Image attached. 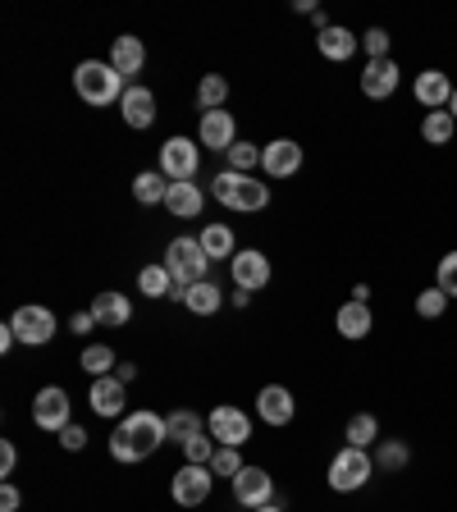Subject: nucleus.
Instances as JSON below:
<instances>
[{
	"instance_id": "1",
	"label": "nucleus",
	"mask_w": 457,
	"mask_h": 512,
	"mask_svg": "<svg viewBox=\"0 0 457 512\" xmlns=\"http://www.w3.org/2000/svg\"><path fill=\"white\" fill-rule=\"evenodd\" d=\"M170 439V430H165V416L156 412H133L119 421V430L110 435V453H115L119 462H142L151 458L160 444Z\"/></svg>"
},
{
	"instance_id": "2",
	"label": "nucleus",
	"mask_w": 457,
	"mask_h": 512,
	"mask_svg": "<svg viewBox=\"0 0 457 512\" xmlns=\"http://www.w3.org/2000/svg\"><path fill=\"white\" fill-rule=\"evenodd\" d=\"M128 78L119 74L115 64H101V60H83L74 69V87H78V96H83L87 106H110V101H124V92H128Z\"/></svg>"
},
{
	"instance_id": "3",
	"label": "nucleus",
	"mask_w": 457,
	"mask_h": 512,
	"mask_svg": "<svg viewBox=\"0 0 457 512\" xmlns=\"http://www.w3.org/2000/svg\"><path fill=\"white\" fill-rule=\"evenodd\" d=\"M211 192H215V202L234 206V211H261V206H270V188H266V183L252 179V174H238V170L215 174Z\"/></svg>"
},
{
	"instance_id": "4",
	"label": "nucleus",
	"mask_w": 457,
	"mask_h": 512,
	"mask_svg": "<svg viewBox=\"0 0 457 512\" xmlns=\"http://www.w3.org/2000/svg\"><path fill=\"white\" fill-rule=\"evenodd\" d=\"M160 266L170 270L174 288H188V284H202V279H206V270H211V256L202 252V243H197V238H174Z\"/></svg>"
},
{
	"instance_id": "5",
	"label": "nucleus",
	"mask_w": 457,
	"mask_h": 512,
	"mask_svg": "<svg viewBox=\"0 0 457 512\" xmlns=\"http://www.w3.org/2000/svg\"><path fill=\"white\" fill-rule=\"evenodd\" d=\"M375 476V458L366 453V448H339L334 453V462H330V490H339V494H357L366 485V480Z\"/></svg>"
},
{
	"instance_id": "6",
	"label": "nucleus",
	"mask_w": 457,
	"mask_h": 512,
	"mask_svg": "<svg viewBox=\"0 0 457 512\" xmlns=\"http://www.w3.org/2000/svg\"><path fill=\"white\" fill-rule=\"evenodd\" d=\"M211 485H215V471L211 467H197V462H183L170 480V494L179 508H202L211 499Z\"/></svg>"
},
{
	"instance_id": "7",
	"label": "nucleus",
	"mask_w": 457,
	"mask_h": 512,
	"mask_svg": "<svg viewBox=\"0 0 457 512\" xmlns=\"http://www.w3.org/2000/svg\"><path fill=\"white\" fill-rule=\"evenodd\" d=\"M197 165H202V142L170 138L165 147H160V174H165L170 183H188L192 174H197Z\"/></svg>"
},
{
	"instance_id": "8",
	"label": "nucleus",
	"mask_w": 457,
	"mask_h": 512,
	"mask_svg": "<svg viewBox=\"0 0 457 512\" xmlns=\"http://www.w3.org/2000/svg\"><path fill=\"white\" fill-rule=\"evenodd\" d=\"M32 421H37L42 430H55V435H60V430L69 426V389L46 384L42 394L32 398Z\"/></svg>"
},
{
	"instance_id": "9",
	"label": "nucleus",
	"mask_w": 457,
	"mask_h": 512,
	"mask_svg": "<svg viewBox=\"0 0 457 512\" xmlns=\"http://www.w3.org/2000/svg\"><path fill=\"white\" fill-rule=\"evenodd\" d=\"M10 325L19 334V343H28V348H42V343L55 339V316L46 307H19Z\"/></svg>"
},
{
	"instance_id": "10",
	"label": "nucleus",
	"mask_w": 457,
	"mask_h": 512,
	"mask_svg": "<svg viewBox=\"0 0 457 512\" xmlns=\"http://www.w3.org/2000/svg\"><path fill=\"white\" fill-rule=\"evenodd\" d=\"M261 170L270 174V179H288V174L302 170V147L293 138H275L261 147Z\"/></svg>"
},
{
	"instance_id": "11",
	"label": "nucleus",
	"mask_w": 457,
	"mask_h": 512,
	"mask_svg": "<svg viewBox=\"0 0 457 512\" xmlns=\"http://www.w3.org/2000/svg\"><path fill=\"white\" fill-rule=\"evenodd\" d=\"M234 499L243 503V508H266V503L275 499V480L261 467H243L234 476Z\"/></svg>"
},
{
	"instance_id": "12",
	"label": "nucleus",
	"mask_w": 457,
	"mask_h": 512,
	"mask_svg": "<svg viewBox=\"0 0 457 512\" xmlns=\"http://www.w3.org/2000/svg\"><path fill=\"white\" fill-rule=\"evenodd\" d=\"M211 439H220L224 448H238L252 439V421H247V412H238V407H215L211 412Z\"/></svg>"
},
{
	"instance_id": "13",
	"label": "nucleus",
	"mask_w": 457,
	"mask_h": 512,
	"mask_svg": "<svg viewBox=\"0 0 457 512\" xmlns=\"http://www.w3.org/2000/svg\"><path fill=\"white\" fill-rule=\"evenodd\" d=\"M229 270H234V284L247 288V293H256V288L270 284V261H266V252H256V247H247V252H234Z\"/></svg>"
},
{
	"instance_id": "14",
	"label": "nucleus",
	"mask_w": 457,
	"mask_h": 512,
	"mask_svg": "<svg viewBox=\"0 0 457 512\" xmlns=\"http://www.w3.org/2000/svg\"><path fill=\"white\" fill-rule=\"evenodd\" d=\"M362 92L371 96V101H389V96L398 92V60L394 55H389V60H366Z\"/></svg>"
},
{
	"instance_id": "15",
	"label": "nucleus",
	"mask_w": 457,
	"mask_h": 512,
	"mask_svg": "<svg viewBox=\"0 0 457 512\" xmlns=\"http://www.w3.org/2000/svg\"><path fill=\"white\" fill-rule=\"evenodd\" d=\"M256 412H261L266 426H288L293 412H298V403H293V394H288L284 384H266V389L256 394Z\"/></svg>"
},
{
	"instance_id": "16",
	"label": "nucleus",
	"mask_w": 457,
	"mask_h": 512,
	"mask_svg": "<svg viewBox=\"0 0 457 512\" xmlns=\"http://www.w3.org/2000/svg\"><path fill=\"white\" fill-rule=\"evenodd\" d=\"M124 389L128 384L119 380V375H101V380H92L87 403H92L96 416H124Z\"/></svg>"
},
{
	"instance_id": "17",
	"label": "nucleus",
	"mask_w": 457,
	"mask_h": 512,
	"mask_svg": "<svg viewBox=\"0 0 457 512\" xmlns=\"http://www.w3.org/2000/svg\"><path fill=\"white\" fill-rule=\"evenodd\" d=\"M416 101L426 110H448V101H453V83H448L444 69H426V74H416Z\"/></svg>"
},
{
	"instance_id": "18",
	"label": "nucleus",
	"mask_w": 457,
	"mask_h": 512,
	"mask_svg": "<svg viewBox=\"0 0 457 512\" xmlns=\"http://www.w3.org/2000/svg\"><path fill=\"white\" fill-rule=\"evenodd\" d=\"M197 142L211 151H229L234 147V115L229 110H211V115H202V128H197Z\"/></svg>"
},
{
	"instance_id": "19",
	"label": "nucleus",
	"mask_w": 457,
	"mask_h": 512,
	"mask_svg": "<svg viewBox=\"0 0 457 512\" xmlns=\"http://www.w3.org/2000/svg\"><path fill=\"white\" fill-rule=\"evenodd\" d=\"M357 32H348V28H339V23H330L325 32H316V51L325 55V60H334V64H343V60H352L357 55Z\"/></svg>"
},
{
	"instance_id": "20",
	"label": "nucleus",
	"mask_w": 457,
	"mask_h": 512,
	"mask_svg": "<svg viewBox=\"0 0 457 512\" xmlns=\"http://www.w3.org/2000/svg\"><path fill=\"white\" fill-rule=\"evenodd\" d=\"M119 106H124V124L128 128H151L156 124V96H151L147 87H128Z\"/></svg>"
},
{
	"instance_id": "21",
	"label": "nucleus",
	"mask_w": 457,
	"mask_h": 512,
	"mask_svg": "<svg viewBox=\"0 0 457 512\" xmlns=\"http://www.w3.org/2000/svg\"><path fill=\"white\" fill-rule=\"evenodd\" d=\"M334 325H339L343 339H366V334L375 330V316L366 302H343L339 316H334Z\"/></svg>"
},
{
	"instance_id": "22",
	"label": "nucleus",
	"mask_w": 457,
	"mask_h": 512,
	"mask_svg": "<svg viewBox=\"0 0 457 512\" xmlns=\"http://www.w3.org/2000/svg\"><path fill=\"white\" fill-rule=\"evenodd\" d=\"M165 206H170V215H179V220H197V215H202V206H206V197H202V188L188 179V183H170Z\"/></svg>"
},
{
	"instance_id": "23",
	"label": "nucleus",
	"mask_w": 457,
	"mask_h": 512,
	"mask_svg": "<svg viewBox=\"0 0 457 512\" xmlns=\"http://www.w3.org/2000/svg\"><path fill=\"white\" fill-rule=\"evenodd\" d=\"M96 316V325H128V316H133V302L124 298V293H96L92 307H87Z\"/></svg>"
},
{
	"instance_id": "24",
	"label": "nucleus",
	"mask_w": 457,
	"mask_h": 512,
	"mask_svg": "<svg viewBox=\"0 0 457 512\" xmlns=\"http://www.w3.org/2000/svg\"><path fill=\"white\" fill-rule=\"evenodd\" d=\"M179 298H183V307H188L192 316H215V311H220V302H224V293H220V284L202 279V284H188V288H183Z\"/></svg>"
},
{
	"instance_id": "25",
	"label": "nucleus",
	"mask_w": 457,
	"mask_h": 512,
	"mask_svg": "<svg viewBox=\"0 0 457 512\" xmlns=\"http://www.w3.org/2000/svg\"><path fill=\"white\" fill-rule=\"evenodd\" d=\"M110 64H115L124 78L142 74V64H147V46L138 37H115V51H110Z\"/></svg>"
},
{
	"instance_id": "26",
	"label": "nucleus",
	"mask_w": 457,
	"mask_h": 512,
	"mask_svg": "<svg viewBox=\"0 0 457 512\" xmlns=\"http://www.w3.org/2000/svg\"><path fill=\"white\" fill-rule=\"evenodd\" d=\"M133 197H138V206H165V197H170V179L160 170H142L138 179H133Z\"/></svg>"
},
{
	"instance_id": "27",
	"label": "nucleus",
	"mask_w": 457,
	"mask_h": 512,
	"mask_svg": "<svg viewBox=\"0 0 457 512\" xmlns=\"http://www.w3.org/2000/svg\"><path fill=\"white\" fill-rule=\"evenodd\" d=\"M457 133V119L448 115V110H426V119H421V138L430 142V147H448Z\"/></svg>"
},
{
	"instance_id": "28",
	"label": "nucleus",
	"mask_w": 457,
	"mask_h": 512,
	"mask_svg": "<svg viewBox=\"0 0 457 512\" xmlns=\"http://www.w3.org/2000/svg\"><path fill=\"white\" fill-rule=\"evenodd\" d=\"M197 243H202V252L211 256V261H220V256L234 261V229H229V224H206Z\"/></svg>"
},
{
	"instance_id": "29",
	"label": "nucleus",
	"mask_w": 457,
	"mask_h": 512,
	"mask_svg": "<svg viewBox=\"0 0 457 512\" xmlns=\"http://www.w3.org/2000/svg\"><path fill=\"white\" fill-rule=\"evenodd\" d=\"M165 430H170V439L183 448L192 435H202V416H197V412H188V407H179V412H170V416H165Z\"/></svg>"
},
{
	"instance_id": "30",
	"label": "nucleus",
	"mask_w": 457,
	"mask_h": 512,
	"mask_svg": "<svg viewBox=\"0 0 457 512\" xmlns=\"http://www.w3.org/2000/svg\"><path fill=\"white\" fill-rule=\"evenodd\" d=\"M138 288H142V298H170L174 293V279L165 266H142L138 270Z\"/></svg>"
},
{
	"instance_id": "31",
	"label": "nucleus",
	"mask_w": 457,
	"mask_h": 512,
	"mask_svg": "<svg viewBox=\"0 0 457 512\" xmlns=\"http://www.w3.org/2000/svg\"><path fill=\"white\" fill-rule=\"evenodd\" d=\"M343 435H348L352 448H371L375 439H380V421H375L371 412H357V416L348 421V430H343Z\"/></svg>"
},
{
	"instance_id": "32",
	"label": "nucleus",
	"mask_w": 457,
	"mask_h": 512,
	"mask_svg": "<svg viewBox=\"0 0 457 512\" xmlns=\"http://www.w3.org/2000/svg\"><path fill=\"white\" fill-rule=\"evenodd\" d=\"M407 462H412V448H407L403 439H380V448H375V467H384V471H403Z\"/></svg>"
},
{
	"instance_id": "33",
	"label": "nucleus",
	"mask_w": 457,
	"mask_h": 512,
	"mask_svg": "<svg viewBox=\"0 0 457 512\" xmlns=\"http://www.w3.org/2000/svg\"><path fill=\"white\" fill-rule=\"evenodd\" d=\"M224 96H229V83H224L220 74H206L202 83H197V106H202V115L220 110V106H224Z\"/></svg>"
},
{
	"instance_id": "34",
	"label": "nucleus",
	"mask_w": 457,
	"mask_h": 512,
	"mask_svg": "<svg viewBox=\"0 0 457 512\" xmlns=\"http://www.w3.org/2000/svg\"><path fill=\"white\" fill-rule=\"evenodd\" d=\"M115 352L106 348V343H92V348H83V371L92 375V380H101V375H110L115 371Z\"/></svg>"
},
{
	"instance_id": "35",
	"label": "nucleus",
	"mask_w": 457,
	"mask_h": 512,
	"mask_svg": "<svg viewBox=\"0 0 457 512\" xmlns=\"http://www.w3.org/2000/svg\"><path fill=\"white\" fill-rule=\"evenodd\" d=\"M444 307H448V293L439 284L416 293V316H421V320H439V316H444Z\"/></svg>"
},
{
	"instance_id": "36",
	"label": "nucleus",
	"mask_w": 457,
	"mask_h": 512,
	"mask_svg": "<svg viewBox=\"0 0 457 512\" xmlns=\"http://www.w3.org/2000/svg\"><path fill=\"white\" fill-rule=\"evenodd\" d=\"M252 165H261V147H256V142H234V147H229V170L252 174Z\"/></svg>"
},
{
	"instance_id": "37",
	"label": "nucleus",
	"mask_w": 457,
	"mask_h": 512,
	"mask_svg": "<svg viewBox=\"0 0 457 512\" xmlns=\"http://www.w3.org/2000/svg\"><path fill=\"white\" fill-rule=\"evenodd\" d=\"M211 458H215V448H211V435H192L188 444H183V462H197V467H211Z\"/></svg>"
},
{
	"instance_id": "38",
	"label": "nucleus",
	"mask_w": 457,
	"mask_h": 512,
	"mask_svg": "<svg viewBox=\"0 0 457 512\" xmlns=\"http://www.w3.org/2000/svg\"><path fill=\"white\" fill-rule=\"evenodd\" d=\"M211 471H215V476H229V480H234L238 476V471H243V458H238V448H215V458H211Z\"/></svg>"
},
{
	"instance_id": "39",
	"label": "nucleus",
	"mask_w": 457,
	"mask_h": 512,
	"mask_svg": "<svg viewBox=\"0 0 457 512\" xmlns=\"http://www.w3.org/2000/svg\"><path fill=\"white\" fill-rule=\"evenodd\" d=\"M435 284L444 288L448 298H457V252L439 256V270H435Z\"/></svg>"
},
{
	"instance_id": "40",
	"label": "nucleus",
	"mask_w": 457,
	"mask_h": 512,
	"mask_svg": "<svg viewBox=\"0 0 457 512\" xmlns=\"http://www.w3.org/2000/svg\"><path fill=\"white\" fill-rule=\"evenodd\" d=\"M362 46H366V55H371V60H389V32H384V28H366L362 32Z\"/></svg>"
},
{
	"instance_id": "41",
	"label": "nucleus",
	"mask_w": 457,
	"mask_h": 512,
	"mask_svg": "<svg viewBox=\"0 0 457 512\" xmlns=\"http://www.w3.org/2000/svg\"><path fill=\"white\" fill-rule=\"evenodd\" d=\"M60 444L69 448V453H78V448H87V430H83V426H74V421H69V426L60 430Z\"/></svg>"
},
{
	"instance_id": "42",
	"label": "nucleus",
	"mask_w": 457,
	"mask_h": 512,
	"mask_svg": "<svg viewBox=\"0 0 457 512\" xmlns=\"http://www.w3.org/2000/svg\"><path fill=\"white\" fill-rule=\"evenodd\" d=\"M14 467H19V448L5 439V444H0V476H14Z\"/></svg>"
},
{
	"instance_id": "43",
	"label": "nucleus",
	"mask_w": 457,
	"mask_h": 512,
	"mask_svg": "<svg viewBox=\"0 0 457 512\" xmlns=\"http://www.w3.org/2000/svg\"><path fill=\"white\" fill-rule=\"evenodd\" d=\"M92 325H96V316H92V311H78V316H69V330H74V334H87V330H92Z\"/></svg>"
},
{
	"instance_id": "44",
	"label": "nucleus",
	"mask_w": 457,
	"mask_h": 512,
	"mask_svg": "<svg viewBox=\"0 0 457 512\" xmlns=\"http://www.w3.org/2000/svg\"><path fill=\"white\" fill-rule=\"evenodd\" d=\"M0 512H19V490H14V485L0 490Z\"/></svg>"
},
{
	"instance_id": "45",
	"label": "nucleus",
	"mask_w": 457,
	"mask_h": 512,
	"mask_svg": "<svg viewBox=\"0 0 457 512\" xmlns=\"http://www.w3.org/2000/svg\"><path fill=\"white\" fill-rule=\"evenodd\" d=\"M14 343H19V334H14V325H5V330H0V352H10Z\"/></svg>"
},
{
	"instance_id": "46",
	"label": "nucleus",
	"mask_w": 457,
	"mask_h": 512,
	"mask_svg": "<svg viewBox=\"0 0 457 512\" xmlns=\"http://www.w3.org/2000/svg\"><path fill=\"white\" fill-rule=\"evenodd\" d=\"M115 375H119V380H124V384H133V380H138V366H119Z\"/></svg>"
},
{
	"instance_id": "47",
	"label": "nucleus",
	"mask_w": 457,
	"mask_h": 512,
	"mask_svg": "<svg viewBox=\"0 0 457 512\" xmlns=\"http://www.w3.org/2000/svg\"><path fill=\"white\" fill-rule=\"evenodd\" d=\"M448 115L457 119V87H453V101H448Z\"/></svg>"
},
{
	"instance_id": "48",
	"label": "nucleus",
	"mask_w": 457,
	"mask_h": 512,
	"mask_svg": "<svg viewBox=\"0 0 457 512\" xmlns=\"http://www.w3.org/2000/svg\"><path fill=\"white\" fill-rule=\"evenodd\" d=\"M252 512H284V508H275V503H266V508H252Z\"/></svg>"
}]
</instances>
